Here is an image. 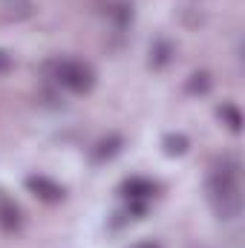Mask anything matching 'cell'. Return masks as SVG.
Masks as SVG:
<instances>
[{
	"mask_svg": "<svg viewBox=\"0 0 245 248\" xmlns=\"http://www.w3.org/2000/svg\"><path fill=\"white\" fill-rule=\"evenodd\" d=\"M219 119L228 124L234 133H240V130H243V116H240V110H237L234 104H222V107H219Z\"/></svg>",
	"mask_w": 245,
	"mask_h": 248,
	"instance_id": "cell-5",
	"label": "cell"
},
{
	"mask_svg": "<svg viewBox=\"0 0 245 248\" xmlns=\"http://www.w3.org/2000/svg\"><path fill=\"white\" fill-rule=\"evenodd\" d=\"M55 78L72 93H90L95 87V72L84 61H61L55 66Z\"/></svg>",
	"mask_w": 245,
	"mask_h": 248,
	"instance_id": "cell-2",
	"label": "cell"
},
{
	"mask_svg": "<svg viewBox=\"0 0 245 248\" xmlns=\"http://www.w3.org/2000/svg\"><path fill=\"white\" fill-rule=\"evenodd\" d=\"M208 87H211V81H208V75H205V72L190 75V84H187V90H190V93H208Z\"/></svg>",
	"mask_w": 245,
	"mask_h": 248,
	"instance_id": "cell-9",
	"label": "cell"
},
{
	"mask_svg": "<svg viewBox=\"0 0 245 248\" xmlns=\"http://www.w3.org/2000/svg\"><path fill=\"white\" fill-rule=\"evenodd\" d=\"M9 55H6V52H0V72H6V69H9Z\"/></svg>",
	"mask_w": 245,
	"mask_h": 248,
	"instance_id": "cell-11",
	"label": "cell"
},
{
	"mask_svg": "<svg viewBox=\"0 0 245 248\" xmlns=\"http://www.w3.org/2000/svg\"><path fill=\"white\" fill-rule=\"evenodd\" d=\"M124 193H127L133 202H138V199L153 196V193H156V185H153L150 179H138V176H133V179L124 182Z\"/></svg>",
	"mask_w": 245,
	"mask_h": 248,
	"instance_id": "cell-4",
	"label": "cell"
},
{
	"mask_svg": "<svg viewBox=\"0 0 245 248\" xmlns=\"http://www.w3.org/2000/svg\"><path fill=\"white\" fill-rule=\"evenodd\" d=\"M0 222H3V228H17L20 225V211H17V205H12V202H3L0 205Z\"/></svg>",
	"mask_w": 245,
	"mask_h": 248,
	"instance_id": "cell-6",
	"label": "cell"
},
{
	"mask_svg": "<svg viewBox=\"0 0 245 248\" xmlns=\"http://www.w3.org/2000/svg\"><path fill=\"white\" fill-rule=\"evenodd\" d=\"M168 52H170V46H168V44H159V46H156V52H153V55H156V58H153V63H156V66H165V63H168V58H170Z\"/></svg>",
	"mask_w": 245,
	"mask_h": 248,
	"instance_id": "cell-10",
	"label": "cell"
},
{
	"mask_svg": "<svg viewBox=\"0 0 245 248\" xmlns=\"http://www.w3.org/2000/svg\"><path fill=\"white\" fill-rule=\"evenodd\" d=\"M165 150L173 156V153H184L187 150V139L184 136H168L165 139Z\"/></svg>",
	"mask_w": 245,
	"mask_h": 248,
	"instance_id": "cell-8",
	"label": "cell"
},
{
	"mask_svg": "<svg viewBox=\"0 0 245 248\" xmlns=\"http://www.w3.org/2000/svg\"><path fill=\"white\" fill-rule=\"evenodd\" d=\"M208 193H211V205L222 219H237L243 211V193H240V173L237 168H219L211 182H208Z\"/></svg>",
	"mask_w": 245,
	"mask_h": 248,
	"instance_id": "cell-1",
	"label": "cell"
},
{
	"mask_svg": "<svg viewBox=\"0 0 245 248\" xmlns=\"http://www.w3.org/2000/svg\"><path fill=\"white\" fill-rule=\"evenodd\" d=\"M26 187L38 199H44V202H61L63 199V187L58 182H52V179H46V176H29L26 179Z\"/></svg>",
	"mask_w": 245,
	"mask_h": 248,
	"instance_id": "cell-3",
	"label": "cell"
},
{
	"mask_svg": "<svg viewBox=\"0 0 245 248\" xmlns=\"http://www.w3.org/2000/svg\"><path fill=\"white\" fill-rule=\"evenodd\" d=\"M119 144H122V139H119V136H113V139H107V141H101V144H98V153H95V156H98V159H110V156H116V153H119Z\"/></svg>",
	"mask_w": 245,
	"mask_h": 248,
	"instance_id": "cell-7",
	"label": "cell"
}]
</instances>
